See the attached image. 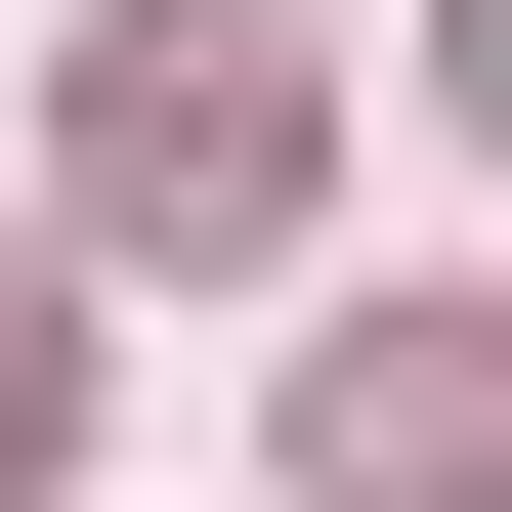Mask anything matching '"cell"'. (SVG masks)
Instances as JSON below:
<instances>
[{
    "label": "cell",
    "instance_id": "277c9868",
    "mask_svg": "<svg viewBox=\"0 0 512 512\" xmlns=\"http://www.w3.org/2000/svg\"><path fill=\"white\" fill-rule=\"evenodd\" d=\"M427 86H470V128H512V0H427Z\"/></svg>",
    "mask_w": 512,
    "mask_h": 512
},
{
    "label": "cell",
    "instance_id": "7a4b0ae2",
    "mask_svg": "<svg viewBox=\"0 0 512 512\" xmlns=\"http://www.w3.org/2000/svg\"><path fill=\"white\" fill-rule=\"evenodd\" d=\"M342 512H512V342H470V299L342 342Z\"/></svg>",
    "mask_w": 512,
    "mask_h": 512
},
{
    "label": "cell",
    "instance_id": "3957f363",
    "mask_svg": "<svg viewBox=\"0 0 512 512\" xmlns=\"http://www.w3.org/2000/svg\"><path fill=\"white\" fill-rule=\"evenodd\" d=\"M86 470V299H43V256H0V512Z\"/></svg>",
    "mask_w": 512,
    "mask_h": 512
},
{
    "label": "cell",
    "instance_id": "6da1fadb",
    "mask_svg": "<svg viewBox=\"0 0 512 512\" xmlns=\"http://www.w3.org/2000/svg\"><path fill=\"white\" fill-rule=\"evenodd\" d=\"M299 171H342L299 43H214V0H128V43H86V214H128V256H256Z\"/></svg>",
    "mask_w": 512,
    "mask_h": 512
}]
</instances>
